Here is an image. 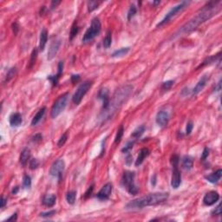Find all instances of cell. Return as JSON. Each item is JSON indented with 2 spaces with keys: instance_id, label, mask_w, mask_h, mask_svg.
Returning a JSON list of instances; mask_svg holds the SVG:
<instances>
[{
  "instance_id": "6da1fadb",
  "label": "cell",
  "mask_w": 222,
  "mask_h": 222,
  "mask_svg": "<svg viewBox=\"0 0 222 222\" xmlns=\"http://www.w3.org/2000/svg\"><path fill=\"white\" fill-rule=\"evenodd\" d=\"M132 91H133V86L131 85H124L120 87L118 89H116L112 99L109 100V106L107 107V109H103L101 113L100 119L102 122H105L113 117L114 115L117 112V110L122 106V104L127 101V99L129 98Z\"/></svg>"
},
{
  "instance_id": "7a4b0ae2",
  "label": "cell",
  "mask_w": 222,
  "mask_h": 222,
  "mask_svg": "<svg viewBox=\"0 0 222 222\" xmlns=\"http://www.w3.org/2000/svg\"><path fill=\"white\" fill-rule=\"evenodd\" d=\"M220 3H221L220 1L209 2L208 4H207V5L204 6L201 11L200 13H198V15L195 16L194 18H192L191 20L188 23H186V24L181 28L180 30V32L189 33L197 29L201 24L205 23L208 19H210L214 15H216L220 10Z\"/></svg>"
},
{
  "instance_id": "3957f363",
  "label": "cell",
  "mask_w": 222,
  "mask_h": 222,
  "mask_svg": "<svg viewBox=\"0 0 222 222\" xmlns=\"http://www.w3.org/2000/svg\"><path fill=\"white\" fill-rule=\"evenodd\" d=\"M168 198L167 193H154L149 194L146 196L140 197L138 199H135L134 201H131L126 205V208L129 210H135V209H141L143 207H149L158 205L165 201Z\"/></svg>"
},
{
  "instance_id": "277c9868",
  "label": "cell",
  "mask_w": 222,
  "mask_h": 222,
  "mask_svg": "<svg viewBox=\"0 0 222 222\" xmlns=\"http://www.w3.org/2000/svg\"><path fill=\"white\" fill-rule=\"evenodd\" d=\"M134 177L135 174L134 172L131 171H125L122 178V184L124 187H126L127 191L129 192L130 194L135 195L138 194L139 189L134 184Z\"/></svg>"
},
{
  "instance_id": "5b68a950",
  "label": "cell",
  "mask_w": 222,
  "mask_h": 222,
  "mask_svg": "<svg viewBox=\"0 0 222 222\" xmlns=\"http://www.w3.org/2000/svg\"><path fill=\"white\" fill-rule=\"evenodd\" d=\"M102 30V24L98 18H94L91 24L89 26L88 30L86 31L84 36L83 37V43H88L93 40L95 37L98 36Z\"/></svg>"
},
{
  "instance_id": "8992f818",
  "label": "cell",
  "mask_w": 222,
  "mask_h": 222,
  "mask_svg": "<svg viewBox=\"0 0 222 222\" xmlns=\"http://www.w3.org/2000/svg\"><path fill=\"white\" fill-rule=\"evenodd\" d=\"M189 4H190V2L183 1V2H181V4H179L178 5H176L175 7H173V8L167 13V15L165 16V17H164V18H163V19L160 21V23L157 24V27H160V26L164 25L166 24H167L168 22H170L175 17H176V16L178 15V13L181 12V11L184 10Z\"/></svg>"
},
{
  "instance_id": "52a82bcc",
  "label": "cell",
  "mask_w": 222,
  "mask_h": 222,
  "mask_svg": "<svg viewBox=\"0 0 222 222\" xmlns=\"http://www.w3.org/2000/svg\"><path fill=\"white\" fill-rule=\"evenodd\" d=\"M68 98H69V93H65L61 96H59L57 101L54 103L51 108V112L52 118H57V116L64 110V109L67 106Z\"/></svg>"
},
{
  "instance_id": "ba28073f",
  "label": "cell",
  "mask_w": 222,
  "mask_h": 222,
  "mask_svg": "<svg viewBox=\"0 0 222 222\" xmlns=\"http://www.w3.org/2000/svg\"><path fill=\"white\" fill-rule=\"evenodd\" d=\"M93 82L91 81H85L83 83H81V85L78 87L77 91L75 92L74 96H72V102L76 105H78L82 102V100L84 97V96L88 93L89 88L92 87Z\"/></svg>"
},
{
  "instance_id": "9c48e42d",
  "label": "cell",
  "mask_w": 222,
  "mask_h": 222,
  "mask_svg": "<svg viewBox=\"0 0 222 222\" xmlns=\"http://www.w3.org/2000/svg\"><path fill=\"white\" fill-rule=\"evenodd\" d=\"M65 168V162L62 159H58L53 162L50 169V175L54 177H57L59 180L62 178L63 171Z\"/></svg>"
},
{
  "instance_id": "30bf717a",
  "label": "cell",
  "mask_w": 222,
  "mask_h": 222,
  "mask_svg": "<svg viewBox=\"0 0 222 222\" xmlns=\"http://www.w3.org/2000/svg\"><path fill=\"white\" fill-rule=\"evenodd\" d=\"M112 189H113L112 184L111 183H107L101 188V190L98 192L96 197L98 198L100 201H106L110 196V194L112 193Z\"/></svg>"
},
{
  "instance_id": "8fae6325",
  "label": "cell",
  "mask_w": 222,
  "mask_h": 222,
  "mask_svg": "<svg viewBox=\"0 0 222 222\" xmlns=\"http://www.w3.org/2000/svg\"><path fill=\"white\" fill-rule=\"evenodd\" d=\"M220 200V194L216 191H210L205 194L203 202L206 206H213Z\"/></svg>"
},
{
  "instance_id": "7c38bea8",
  "label": "cell",
  "mask_w": 222,
  "mask_h": 222,
  "mask_svg": "<svg viewBox=\"0 0 222 222\" xmlns=\"http://www.w3.org/2000/svg\"><path fill=\"white\" fill-rule=\"evenodd\" d=\"M155 121H156V123L159 126L165 127L166 125L168 123V121H169V114L165 110H160L156 115Z\"/></svg>"
},
{
  "instance_id": "4fadbf2b",
  "label": "cell",
  "mask_w": 222,
  "mask_h": 222,
  "mask_svg": "<svg viewBox=\"0 0 222 222\" xmlns=\"http://www.w3.org/2000/svg\"><path fill=\"white\" fill-rule=\"evenodd\" d=\"M60 47H61V41L59 39L54 40L52 42L51 45H50L49 51H48V60H52L54 57H56Z\"/></svg>"
},
{
  "instance_id": "5bb4252c",
  "label": "cell",
  "mask_w": 222,
  "mask_h": 222,
  "mask_svg": "<svg viewBox=\"0 0 222 222\" xmlns=\"http://www.w3.org/2000/svg\"><path fill=\"white\" fill-rule=\"evenodd\" d=\"M181 183V175L180 170L177 167H174L173 174H172V179H171V186L173 188L177 189Z\"/></svg>"
},
{
  "instance_id": "9a60e30c",
  "label": "cell",
  "mask_w": 222,
  "mask_h": 222,
  "mask_svg": "<svg viewBox=\"0 0 222 222\" xmlns=\"http://www.w3.org/2000/svg\"><path fill=\"white\" fill-rule=\"evenodd\" d=\"M208 80H209V76H208V75L203 76V77L201 78V80L198 82V83L196 84V86L194 88L193 91H192V94H193L194 96H195V95H198L201 91H202L203 88L206 87V85H207Z\"/></svg>"
},
{
  "instance_id": "2e32d148",
  "label": "cell",
  "mask_w": 222,
  "mask_h": 222,
  "mask_svg": "<svg viewBox=\"0 0 222 222\" xmlns=\"http://www.w3.org/2000/svg\"><path fill=\"white\" fill-rule=\"evenodd\" d=\"M62 71H63V62L60 61L59 63H58V71H57V75H55V76H49L48 77V80H50L53 86H57V85L58 80H59L61 75L62 74Z\"/></svg>"
},
{
  "instance_id": "e0dca14e",
  "label": "cell",
  "mask_w": 222,
  "mask_h": 222,
  "mask_svg": "<svg viewBox=\"0 0 222 222\" xmlns=\"http://www.w3.org/2000/svg\"><path fill=\"white\" fill-rule=\"evenodd\" d=\"M98 98L103 100V109H107V107L109 106V90L107 88H102L100 89L98 93Z\"/></svg>"
},
{
  "instance_id": "ac0fdd59",
  "label": "cell",
  "mask_w": 222,
  "mask_h": 222,
  "mask_svg": "<svg viewBox=\"0 0 222 222\" xmlns=\"http://www.w3.org/2000/svg\"><path fill=\"white\" fill-rule=\"evenodd\" d=\"M9 122L11 127H19L23 122L22 115L19 113H13L10 116Z\"/></svg>"
},
{
  "instance_id": "d6986e66",
  "label": "cell",
  "mask_w": 222,
  "mask_h": 222,
  "mask_svg": "<svg viewBox=\"0 0 222 222\" xmlns=\"http://www.w3.org/2000/svg\"><path fill=\"white\" fill-rule=\"evenodd\" d=\"M221 176H222V170L221 169H218L216 172L213 173L211 175H208L205 176V179H206L207 181H209V182H211V183L215 184V183H218V182H219V181H220V178H221Z\"/></svg>"
},
{
  "instance_id": "ffe728a7",
  "label": "cell",
  "mask_w": 222,
  "mask_h": 222,
  "mask_svg": "<svg viewBox=\"0 0 222 222\" xmlns=\"http://www.w3.org/2000/svg\"><path fill=\"white\" fill-rule=\"evenodd\" d=\"M220 61H221V58H220V53L217 54V55L211 56V57L206 58V59L203 61V62H202L201 64L200 65V67H204V66H206V65H210V64H213V63H214V62H218L220 63Z\"/></svg>"
},
{
  "instance_id": "44dd1931",
  "label": "cell",
  "mask_w": 222,
  "mask_h": 222,
  "mask_svg": "<svg viewBox=\"0 0 222 222\" xmlns=\"http://www.w3.org/2000/svg\"><path fill=\"white\" fill-rule=\"evenodd\" d=\"M149 149H147V148L141 149V151H140L139 155L137 157V159H136V161H135V166L138 167L141 164H142L143 160L149 156Z\"/></svg>"
},
{
  "instance_id": "7402d4cb",
  "label": "cell",
  "mask_w": 222,
  "mask_h": 222,
  "mask_svg": "<svg viewBox=\"0 0 222 222\" xmlns=\"http://www.w3.org/2000/svg\"><path fill=\"white\" fill-rule=\"evenodd\" d=\"M31 157V150L28 148H25L22 150L20 155V163L23 167H25L26 164L28 163V160H30Z\"/></svg>"
},
{
  "instance_id": "603a6c76",
  "label": "cell",
  "mask_w": 222,
  "mask_h": 222,
  "mask_svg": "<svg viewBox=\"0 0 222 222\" xmlns=\"http://www.w3.org/2000/svg\"><path fill=\"white\" fill-rule=\"evenodd\" d=\"M57 196L55 194H47L43 199V204L47 207H52L56 204Z\"/></svg>"
},
{
  "instance_id": "cb8c5ba5",
  "label": "cell",
  "mask_w": 222,
  "mask_h": 222,
  "mask_svg": "<svg viewBox=\"0 0 222 222\" xmlns=\"http://www.w3.org/2000/svg\"><path fill=\"white\" fill-rule=\"evenodd\" d=\"M45 112H46V107H43L42 109H39V110L37 111V113L35 115V116H34L33 119H32V121H31V125H32V126H36V124L38 123V122L42 120V118L43 117V115H44Z\"/></svg>"
},
{
  "instance_id": "d4e9b609",
  "label": "cell",
  "mask_w": 222,
  "mask_h": 222,
  "mask_svg": "<svg viewBox=\"0 0 222 222\" xmlns=\"http://www.w3.org/2000/svg\"><path fill=\"white\" fill-rule=\"evenodd\" d=\"M47 41H48V32L45 29H43L41 31V34H40V42H39V50L41 51H44V48L46 45Z\"/></svg>"
},
{
  "instance_id": "484cf974",
  "label": "cell",
  "mask_w": 222,
  "mask_h": 222,
  "mask_svg": "<svg viewBox=\"0 0 222 222\" xmlns=\"http://www.w3.org/2000/svg\"><path fill=\"white\" fill-rule=\"evenodd\" d=\"M193 166H194V161L190 156H187L186 155L183 160H182V167L186 169V170H190L193 168Z\"/></svg>"
},
{
  "instance_id": "4316f807",
  "label": "cell",
  "mask_w": 222,
  "mask_h": 222,
  "mask_svg": "<svg viewBox=\"0 0 222 222\" xmlns=\"http://www.w3.org/2000/svg\"><path fill=\"white\" fill-rule=\"evenodd\" d=\"M130 48L129 47H126V48H122V49H119L117 51H114L111 55L112 57H123L126 54H128V52L129 51Z\"/></svg>"
},
{
  "instance_id": "83f0119b",
  "label": "cell",
  "mask_w": 222,
  "mask_h": 222,
  "mask_svg": "<svg viewBox=\"0 0 222 222\" xmlns=\"http://www.w3.org/2000/svg\"><path fill=\"white\" fill-rule=\"evenodd\" d=\"M76 198H77V191H75V190L68 192L67 194H66V201L70 205H73L75 203Z\"/></svg>"
},
{
  "instance_id": "f1b7e54d",
  "label": "cell",
  "mask_w": 222,
  "mask_h": 222,
  "mask_svg": "<svg viewBox=\"0 0 222 222\" xmlns=\"http://www.w3.org/2000/svg\"><path fill=\"white\" fill-rule=\"evenodd\" d=\"M17 68L13 67L11 68L10 70H9V71L7 72L6 74V77H5V83H9L11 79H13L14 77H15L16 75H17Z\"/></svg>"
},
{
  "instance_id": "f546056e",
  "label": "cell",
  "mask_w": 222,
  "mask_h": 222,
  "mask_svg": "<svg viewBox=\"0 0 222 222\" xmlns=\"http://www.w3.org/2000/svg\"><path fill=\"white\" fill-rule=\"evenodd\" d=\"M112 43V35H111V31H108L106 36L103 39V47L106 49H109V47L111 46Z\"/></svg>"
},
{
  "instance_id": "4dcf8cb0",
  "label": "cell",
  "mask_w": 222,
  "mask_h": 222,
  "mask_svg": "<svg viewBox=\"0 0 222 222\" xmlns=\"http://www.w3.org/2000/svg\"><path fill=\"white\" fill-rule=\"evenodd\" d=\"M145 129H146V127H145L144 125L140 126V127H138L136 129H134V131L132 133L131 136H132L133 138H139L140 136L145 132Z\"/></svg>"
},
{
  "instance_id": "1f68e13d",
  "label": "cell",
  "mask_w": 222,
  "mask_h": 222,
  "mask_svg": "<svg viewBox=\"0 0 222 222\" xmlns=\"http://www.w3.org/2000/svg\"><path fill=\"white\" fill-rule=\"evenodd\" d=\"M37 53H38L37 49H36V48H34L33 51H32V52H31V60H30V65H29V68H30V69H31V68L33 67V65H34L35 62H36V57H37Z\"/></svg>"
},
{
  "instance_id": "d6a6232c",
  "label": "cell",
  "mask_w": 222,
  "mask_h": 222,
  "mask_svg": "<svg viewBox=\"0 0 222 222\" xmlns=\"http://www.w3.org/2000/svg\"><path fill=\"white\" fill-rule=\"evenodd\" d=\"M78 32H79V28H78L77 26V21H76V22L73 24L72 28H71L70 34V40H73V38L77 35Z\"/></svg>"
},
{
  "instance_id": "836d02e7",
  "label": "cell",
  "mask_w": 222,
  "mask_h": 222,
  "mask_svg": "<svg viewBox=\"0 0 222 222\" xmlns=\"http://www.w3.org/2000/svg\"><path fill=\"white\" fill-rule=\"evenodd\" d=\"M123 134H124V128L123 126L122 125V126L120 127V129L117 130L116 135H115V143H119V142L121 141V140H122V136H123Z\"/></svg>"
},
{
  "instance_id": "e575fe53",
  "label": "cell",
  "mask_w": 222,
  "mask_h": 222,
  "mask_svg": "<svg viewBox=\"0 0 222 222\" xmlns=\"http://www.w3.org/2000/svg\"><path fill=\"white\" fill-rule=\"evenodd\" d=\"M100 4H101V2H97V1H89V2H88V12H92L93 10L97 9Z\"/></svg>"
},
{
  "instance_id": "d590c367",
  "label": "cell",
  "mask_w": 222,
  "mask_h": 222,
  "mask_svg": "<svg viewBox=\"0 0 222 222\" xmlns=\"http://www.w3.org/2000/svg\"><path fill=\"white\" fill-rule=\"evenodd\" d=\"M23 186H24V188H30L31 186V178L29 175H27L24 176Z\"/></svg>"
},
{
  "instance_id": "8d00e7d4",
  "label": "cell",
  "mask_w": 222,
  "mask_h": 222,
  "mask_svg": "<svg viewBox=\"0 0 222 222\" xmlns=\"http://www.w3.org/2000/svg\"><path fill=\"white\" fill-rule=\"evenodd\" d=\"M136 12H137V8H136V6L134 5H132L130 6L129 11H128V19L130 20V19L136 14Z\"/></svg>"
},
{
  "instance_id": "74e56055",
  "label": "cell",
  "mask_w": 222,
  "mask_h": 222,
  "mask_svg": "<svg viewBox=\"0 0 222 222\" xmlns=\"http://www.w3.org/2000/svg\"><path fill=\"white\" fill-rule=\"evenodd\" d=\"M174 83H175V82H174L173 80H169V81L164 82V83H162V85H161V89L164 90V91L169 90V89L172 88V86H173Z\"/></svg>"
},
{
  "instance_id": "f35d334b",
  "label": "cell",
  "mask_w": 222,
  "mask_h": 222,
  "mask_svg": "<svg viewBox=\"0 0 222 222\" xmlns=\"http://www.w3.org/2000/svg\"><path fill=\"white\" fill-rule=\"evenodd\" d=\"M134 141H129L126 146L122 149V153H129L130 152V150L133 149V147H134Z\"/></svg>"
},
{
  "instance_id": "ab89813d",
  "label": "cell",
  "mask_w": 222,
  "mask_h": 222,
  "mask_svg": "<svg viewBox=\"0 0 222 222\" xmlns=\"http://www.w3.org/2000/svg\"><path fill=\"white\" fill-rule=\"evenodd\" d=\"M67 139H68V133H64V134H62V136L60 137V139L58 141V142H57V146H58V148H61L62 147L63 145L65 144V142L67 141Z\"/></svg>"
},
{
  "instance_id": "60d3db41",
  "label": "cell",
  "mask_w": 222,
  "mask_h": 222,
  "mask_svg": "<svg viewBox=\"0 0 222 222\" xmlns=\"http://www.w3.org/2000/svg\"><path fill=\"white\" fill-rule=\"evenodd\" d=\"M179 161H180V158H179V156L177 155H172V157H171L170 159V162L172 166H173V167H177L178 165H179Z\"/></svg>"
},
{
  "instance_id": "b9f144b4",
  "label": "cell",
  "mask_w": 222,
  "mask_h": 222,
  "mask_svg": "<svg viewBox=\"0 0 222 222\" xmlns=\"http://www.w3.org/2000/svg\"><path fill=\"white\" fill-rule=\"evenodd\" d=\"M39 166V161L36 160V159H31L30 161V168L31 170H34L36 169Z\"/></svg>"
},
{
  "instance_id": "7bdbcfd3",
  "label": "cell",
  "mask_w": 222,
  "mask_h": 222,
  "mask_svg": "<svg viewBox=\"0 0 222 222\" xmlns=\"http://www.w3.org/2000/svg\"><path fill=\"white\" fill-rule=\"evenodd\" d=\"M212 214L216 215V216H220L221 214V204H219L217 207H215V209L212 212Z\"/></svg>"
},
{
  "instance_id": "ee69618b",
  "label": "cell",
  "mask_w": 222,
  "mask_h": 222,
  "mask_svg": "<svg viewBox=\"0 0 222 222\" xmlns=\"http://www.w3.org/2000/svg\"><path fill=\"white\" fill-rule=\"evenodd\" d=\"M193 128H194V124H193V122H188L187 124H186V134H187V135L191 134Z\"/></svg>"
},
{
  "instance_id": "f6af8a7d",
  "label": "cell",
  "mask_w": 222,
  "mask_h": 222,
  "mask_svg": "<svg viewBox=\"0 0 222 222\" xmlns=\"http://www.w3.org/2000/svg\"><path fill=\"white\" fill-rule=\"evenodd\" d=\"M55 213H56V211L55 210H52V211H49V212L41 213H40V216L41 217H51Z\"/></svg>"
},
{
  "instance_id": "bcb514c9",
  "label": "cell",
  "mask_w": 222,
  "mask_h": 222,
  "mask_svg": "<svg viewBox=\"0 0 222 222\" xmlns=\"http://www.w3.org/2000/svg\"><path fill=\"white\" fill-rule=\"evenodd\" d=\"M42 140H43V135L41 134H36L32 137V141L34 142H37V143L42 141Z\"/></svg>"
},
{
  "instance_id": "7dc6e473",
  "label": "cell",
  "mask_w": 222,
  "mask_h": 222,
  "mask_svg": "<svg viewBox=\"0 0 222 222\" xmlns=\"http://www.w3.org/2000/svg\"><path fill=\"white\" fill-rule=\"evenodd\" d=\"M209 155V149L207 148H205L204 150H203V153H202V156H201V160H205L208 157Z\"/></svg>"
},
{
  "instance_id": "c3c4849f",
  "label": "cell",
  "mask_w": 222,
  "mask_h": 222,
  "mask_svg": "<svg viewBox=\"0 0 222 222\" xmlns=\"http://www.w3.org/2000/svg\"><path fill=\"white\" fill-rule=\"evenodd\" d=\"M11 27H12V31L14 32V34L17 35V32H18V31H19V25H18V24H17V23H13L12 25H11Z\"/></svg>"
},
{
  "instance_id": "681fc988",
  "label": "cell",
  "mask_w": 222,
  "mask_h": 222,
  "mask_svg": "<svg viewBox=\"0 0 222 222\" xmlns=\"http://www.w3.org/2000/svg\"><path fill=\"white\" fill-rule=\"evenodd\" d=\"M94 190V185H92V186H90L89 187H88V189L87 190V192L85 193V195H84V198L86 199V198H88L89 195H91V194H92V192H93Z\"/></svg>"
},
{
  "instance_id": "f907efd6",
  "label": "cell",
  "mask_w": 222,
  "mask_h": 222,
  "mask_svg": "<svg viewBox=\"0 0 222 222\" xmlns=\"http://www.w3.org/2000/svg\"><path fill=\"white\" fill-rule=\"evenodd\" d=\"M80 78H81L80 75H73L72 77H71V82L75 84V83H77L78 81L80 80Z\"/></svg>"
},
{
  "instance_id": "816d5d0a",
  "label": "cell",
  "mask_w": 222,
  "mask_h": 222,
  "mask_svg": "<svg viewBox=\"0 0 222 222\" xmlns=\"http://www.w3.org/2000/svg\"><path fill=\"white\" fill-rule=\"evenodd\" d=\"M6 203H7V200L5 199L4 197L2 196L1 197V201H0V207L1 208H4L5 207V205H6Z\"/></svg>"
},
{
  "instance_id": "f5cc1de1",
  "label": "cell",
  "mask_w": 222,
  "mask_h": 222,
  "mask_svg": "<svg viewBox=\"0 0 222 222\" xmlns=\"http://www.w3.org/2000/svg\"><path fill=\"white\" fill-rule=\"evenodd\" d=\"M220 90H221V80L219 81V83H217V85H216L215 88H214V91H215V92H219V91H220Z\"/></svg>"
},
{
  "instance_id": "db71d44e",
  "label": "cell",
  "mask_w": 222,
  "mask_h": 222,
  "mask_svg": "<svg viewBox=\"0 0 222 222\" xmlns=\"http://www.w3.org/2000/svg\"><path fill=\"white\" fill-rule=\"evenodd\" d=\"M60 3H61L60 1H53V2L51 3V10L55 9V8H56L57 5L60 4Z\"/></svg>"
},
{
  "instance_id": "11a10c76",
  "label": "cell",
  "mask_w": 222,
  "mask_h": 222,
  "mask_svg": "<svg viewBox=\"0 0 222 222\" xmlns=\"http://www.w3.org/2000/svg\"><path fill=\"white\" fill-rule=\"evenodd\" d=\"M17 220V213H15L14 214H12L10 218H8L6 220H8V221H10V220Z\"/></svg>"
},
{
  "instance_id": "9f6ffc18",
  "label": "cell",
  "mask_w": 222,
  "mask_h": 222,
  "mask_svg": "<svg viewBox=\"0 0 222 222\" xmlns=\"http://www.w3.org/2000/svg\"><path fill=\"white\" fill-rule=\"evenodd\" d=\"M133 158H132V156L130 155H128V157H127V164L128 165H130V163H131V160H132Z\"/></svg>"
},
{
  "instance_id": "6f0895ef",
  "label": "cell",
  "mask_w": 222,
  "mask_h": 222,
  "mask_svg": "<svg viewBox=\"0 0 222 222\" xmlns=\"http://www.w3.org/2000/svg\"><path fill=\"white\" fill-rule=\"evenodd\" d=\"M18 190H19V187H18V186H16L15 188L12 190V194H16L18 192Z\"/></svg>"
},
{
  "instance_id": "680465c9",
  "label": "cell",
  "mask_w": 222,
  "mask_h": 222,
  "mask_svg": "<svg viewBox=\"0 0 222 222\" xmlns=\"http://www.w3.org/2000/svg\"><path fill=\"white\" fill-rule=\"evenodd\" d=\"M155 181H155V175H154V179L152 178V185H154V186H155Z\"/></svg>"
},
{
  "instance_id": "91938a15",
  "label": "cell",
  "mask_w": 222,
  "mask_h": 222,
  "mask_svg": "<svg viewBox=\"0 0 222 222\" xmlns=\"http://www.w3.org/2000/svg\"><path fill=\"white\" fill-rule=\"evenodd\" d=\"M160 1H156V2H154V5H158V4H160Z\"/></svg>"
}]
</instances>
